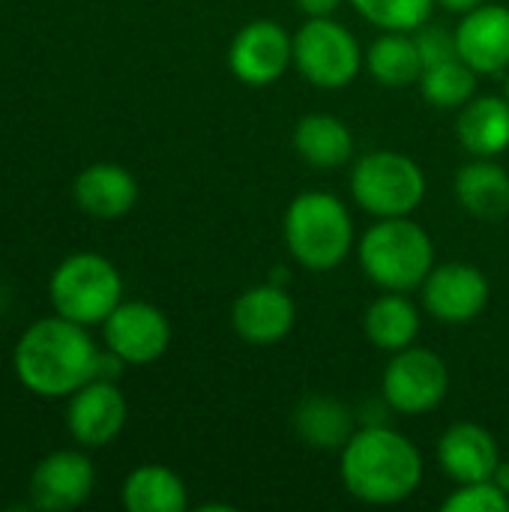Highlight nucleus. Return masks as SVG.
<instances>
[{
    "label": "nucleus",
    "instance_id": "21",
    "mask_svg": "<svg viewBox=\"0 0 509 512\" xmlns=\"http://www.w3.org/2000/svg\"><path fill=\"white\" fill-rule=\"evenodd\" d=\"M294 150L312 168H339L354 156V135L333 114H306L294 129Z\"/></svg>",
    "mask_w": 509,
    "mask_h": 512
},
{
    "label": "nucleus",
    "instance_id": "30",
    "mask_svg": "<svg viewBox=\"0 0 509 512\" xmlns=\"http://www.w3.org/2000/svg\"><path fill=\"white\" fill-rule=\"evenodd\" d=\"M297 6H300V12H306L309 18H330L339 6H342V0H294Z\"/></svg>",
    "mask_w": 509,
    "mask_h": 512
},
{
    "label": "nucleus",
    "instance_id": "13",
    "mask_svg": "<svg viewBox=\"0 0 509 512\" xmlns=\"http://www.w3.org/2000/svg\"><path fill=\"white\" fill-rule=\"evenodd\" d=\"M66 426L72 438L84 447H105L111 444L126 426V399L114 381H87L81 390L72 393Z\"/></svg>",
    "mask_w": 509,
    "mask_h": 512
},
{
    "label": "nucleus",
    "instance_id": "28",
    "mask_svg": "<svg viewBox=\"0 0 509 512\" xmlns=\"http://www.w3.org/2000/svg\"><path fill=\"white\" fill-rule=\"evenodd\" d=\"M414 42L420 48V57H423V69L432 66V63H441V60H450V57H459L456 51V30H447L441 24H423L414 30Z\"/></svg>",
    "mask_w": 509,
    "mask_h": 512
},
{
    "label": "nucleus",
    "instance_id": "26",
    "mask_svg": "<svg viewBox=\"0 0 509 512\" xmlns=\"http://www.w3.org/2000/svg\"><path fill=\"white\" fill-rule=\"evenodd\" d=\"M438 0H351V6L381 30L414 33L432 15Z\"/></svg>",
    "mask_w": 509,
    "mask_h": 512
},
{
    "label": "nucleus",
    "instance_id": "4",
    "mask_svg": "<svg viewBox=\"0 0 509 512\" xmlns=\"http://www.w3.org/2000/svg\"><path fill=\"white\" fill-rule=\"evenodd\" d=\"M285 243L294 261L324 273L339 267L354 246V222L348 207L330 192H303L285 213Z\"/></svg>",
    "mask_w": 509,
    "mask_h": 512
},
{
    "label": "nucleus",
    "instance_id": "3",
    "mask_svg": "<svg viewBox=\"0 0 509 512\" xmlns=\"http://www.w3.org/2000/svg\"><path fill=\"white\" fill-rule=\"evenodd\" d=\"M363 273L384 291L408 294L435 270V243L423 225L408 216L375 222L360 240Z\"/></svg>",
    "mask_w": 509,
    "mask_h": 512
},
{
    "label": "nucleus",
    "instance_id": "20",
    "mask_svg": "<svg viewBox=\"0 0 509 512\" xmlns=\"http://www.w3.org/2000/svg\"><path fill=\"white\" fill-rule=\"evenodd\" d=\"M294 432L315 450H342L354 429V411L333 396H309L294 411Z\"/></svg>",
    "mask_w": 509,
    "mask_h": 512
},
{
    "label": "nucleus",
    "instance_id": "11",
    "mask_svg": "<svg viewBox=\"0 0 509 512\" xmlns=\"http://www.w3.org/2000/svg\"><path fill=\"white\" fill-rule=\"evenodd\" d=\"M489 303V279L474 264H441L423 282V306L441 324H468Z\"/></svg>",
    "mask_w": 509,
    "mask_h": 512
},
{
    "label": "nucleus",
    "instance_id": "22",
    "mask_svg": "<svg viewBox=\"0 0 509 512\" xmlns=\"http://www.w3.org/2000/svg\"><path fill=\"white\" fill-rule=\"evenodd\" d=\"M363 327H366V336L375 348L396 354V351L414 345V339L420 333V312L405 294L384 291V297H378L366 309Z\"/></svg>",
    "mask_w": 509,
    "mask_h": 512
},
{
    "label": "nucleus",
    "instance_id": "33",
    "mask_svg": "<svg viewBox=\"0 0 509 512\" xmlns=\"http://www.w3.org/2000/svg\"><path fill=\"white\" fill-rule=\"evenodd\" d=\"M201 512H231V507H225V504H207V507H201Z\"/></svg>",
    "mask_w": 509,
    "mask_h": 512
},
{
    "label": "nucleus",
    "instance_id": "34",
    "mask_svg": "<svg viewBox=\"0 0 509 512\" xmlns=\"http://www.w3.org/2000/svg\"><path fill=\"white\" fill-rule=\"evenodd\" d=\"M507 102H509V75H507Z\"/></svg>",
    "mask_w": 509,
    "mask_h": 512
},
{
    "label": "nucleus",
    "instance_id": "9",
    "mask_svg": "<svg viewBox=\"0 0 509 512\" xmlns=\"http://www.w3.org/2000/svg\"><path fill=\"white\" fill-rule=\"evenodd\" d=\"M294 63V39L276 21H252L237 30L228 48L231 72L249 87H267L279 81Z\"/></svg>",
    "mask_w": 509,
    "mask_h": 512
},
{
    "label": "nucleus",
    "instance_id": "25",
    "mask_svg": "<svg viewBox=\"0 0 509 512\" xmlns=\"http://www.w3.org/2000/svg\"><path fill=\"white\" fill-rule=\"evenodd\" d=\"M417 84L423 99L441 111L462 108L477 96V72L462 57H450L426 66Z\"/></svg>",
    "mask_w": 509,
    "mask_h": 512
},
{
    "label": "nucleus",
    "instance_id": "7",
    "mask_svg": "<svg viewBox=\"0 0 509 512\" xmlns=\"http://www.w3.org/2000/svg\"><path fill=\"white\" fill-rule=\"evenodd\" d=\"M294 66L300 75L324 90L348 87L363 66V51L354 33L330 18H309L294 33Z\"/></svg>",
    "mask_w": 509,
    "mask_h": 512
},
{
    "label": "nucleus",
    "instance_id": "27",
    "mask_svg": "<svg viewBox=\"0 0 509 512\" xmlns=\"http://www.w3.org/2000/svg\"><path fill=\"white\" fill-rule=\"evenodd\" d=\"M444 512H509V498L495 480L465 483L444 501Z\"/></svg>",
    "mask_w": 509,
    "mask_h": 512
},
{
    "label": "nucleus",
    "instance_id": "29",
    "mask_svg": "<svg viewBox=\"0 0 509 512\" xmlns=\"http://www.w3.org/2000/svg\"><path fill=\"white\" fill-rule=\"evenodd\" d=\"M123 360L114 354V351H99V357H96V378L99 381H117L120 378V372H123Z\"/></svg>",
    "mask_w": 509,
    "mask_h": 512
},
{
    "label": "nucleus",
    "instance_id": "17",
    "mask_svg": "<svg viewBox=\"0 0 509 512\" xmlns=\"http://www.w3.org/2000/svg\"><path fill=\"white\" fill-rule=\"evenodd\" d=\"M75 201L84 213H90L96 219H120L135 207L138 183L123 165L96 162L78 174Z\"/></svg>",
    "mask_w": 509,
    "mask_h": 512
},
{
    "label": "nucleus",
    "instance_id": "31",
    "mask_svg": "<svg viewBox=\"0 0 509 512\" xmlns=\"http://www.w3.org/2000/svg\"><path fill=\"white\" fill-rule=\"evenodd\" d=\"M447 12H456V15H465V12H471V9H477V6H483L486 0H438Z\"/></svg>",
    "mask_w": 509,
    "mask_h": 512
},
{
    "label": "nucleus",
    "instance_id": "1",
    "mask_svg": "<svg viewBox=\"0 0 509 512\" xmlns=\"http://www.w3.org/2000/svg\"><path fill=\"white\" fill-rule=\"evenodd\" d=\"M96 345L84 324L63 315L42 318L15 345L18 381L45 399H63L96 378Z\"/></svg>",
    "mask_w": 509,
    "mask_h": 512
},
{
    "label": "nucleus",
    "instance_id": "14",
    "mask_svg": "<svg viewBox=\"0 0 509 512\" xmlns=\"http://www.w3.org/2000/svg\"><path fill=\"white\" fill-rule=\"evenodd\" d=\"M456 51L477 75H498L509 66V9L483 3L462 15L456 27Z\"/></svg>",
    "mask_w": 509,
    "mask_h": 512
},
{
    "label": "nucleus",
    "instance_id": "24",
    "mask_svg": "<svg viewBox=\"0 0 509 512\" xmlns=\"http://www.w3.org/2000/svg\"><path fill=\"white\" fill-rule=\"evenodd\" d=\"M366 66L372 78L384 87H411L423 75V57L414 36L402 30H387L378 36L366 54Z\"/></svg>",
    "mask_w": 509,
    "mask_h": 512
},
{
    "label": "nucleus",
    "instance_id": "2",
    "mask_svg": "<svg viewBox=\"0 0 509 512\" xmlns=\"http://www.w3.org/2000/svg\"><path fill=\"white\" fill-rule=\"evenodd\" d=\"M342 483L345 489L375 507L402 504L423 483L420 450L390 426H366L342 447Z\"/></svg>",
    "mask_w": 509,
    "mask_h": 512
},
{
    "label": "nucleus",
    "instance_id": "19",
    "mask_svg": "<svg viewBox=\"0 0 509 512\" xmlns=\"http://www.w3.org/2000/svg\"><path fill=\"white\" fill-rule=\"evenodd\" d=\"M456 198L459 204L483 219V222H501L509 216V174L492 159H477L462 165L456 174Z\"/></svg>",
    "mask_w": 509,
    "mask_h": 512
},
{
    "label": "nucleus",
    "instance_id": "23",
    "mask_svg": "<svg viewBox=\"0 0 509 512\" xmlns=\"http://www.w3.org/2000/svg\"><path fill=\"white\" fill-rule=\"evenodd\" d=\"M123 507L129 512H183L186 486L162 465H141L123 483Z\"/></svg>",
    "mask_w": 509,
    "mask_h": 512
},
{
    "label": "nucleus",
    "instance_id": "16",
    "mask_svg": "<svg viewBox=\"0 0 509 512\" xmlns=\"http://www.w3.org/2000/svg\"><path fill=\"white\" fill-rule=\"evenodd\" d=\"M93 465L87 456L60 450L42 459L30 477V495L39 510L66 512L81 507L93 492Z\"/></svg>",
    "mask_w": 509,
    "mask_h": 512
},
{
    "label": "nucleus",
    "instance_id": "18",
    "mask_svg": "<svg viewBox=\"0 0 509 512\" xmlns=\"http://www.w3.org/2000/svg\"><path fill=\"white\" fill-rule=\"evenodd\" d=\"M456 138L477 159L501 156L509 147L507 96H474L468 105H462L456 120Z\"/></svg>",
    "mask_w": 509,
    "mask_h": 512
},
{
    "label": "nucleus",
    "instance_id": "10",
    "mask_svg": "<svg viewBox=\"0 0 509 512\" xmlns=\"http://www.w3.org/2000/svg\"><path fill=\"white\" fill-rule=\"evenodd\" d=\"M105 345L123 363L144 366L159 360L171 345V324L162 309L132 300L105 318Z\"/></svg>",
    "mask_w": 509,
    "mask_h": 512
},
{
    "label": "nucleus",
    "instance_id": "12",
    "mask_svg": "<svg viewBox=\"0 0 509 512\" xmlns=\"http://www.w3.org/2000/svg\"><path fill=\"white\" fill-rule=\"evenodd\" d=\"M294 318H297L294 300L276 282L243 291L231 306V327L249 345L282 342L294 330Z\"/></svg>",
    "mask_w": 509,
    "mask_h": 512
},
{
    "label": "nucleus",
    "instance_id": "15",
    "mask_svg": "<svg viewBox=\"0 0 509 512\" xmlns=\"http://www.w3.org/2000/svg\"><path fill=\"white\" fill-rule=\"evenodd\" d=\"M438 465L456 483L495 480L501 468V450L489 429L480 423H453L438 441Z\"/></svg>",
    "mask_w": 509,
    "mask_h": 512
},
{
    "label": "nucleus",
    "instance_id": "5",
    "mask_svg": "<svg viewBox=\"0 0 509 512\" xmlns=\"http://www.w3.org/2000/svg\"><path fill=\"white\" fill-rule=\"evenodd\" d=\"M51 303L57 315L75 324H105V318L123 303V279L117 267L93 252L66 258L51 276Z\"/></svg>",
    "mask_w": 509,
    "mask_h": 512
},
{
    "label": "nucleus",
    "instance_id": "8",
    "mask_svg": "<svg viewBox=\"0 0 509 512\" xmlns=\"http://www.w3.org/2000/svg\"><path fill=\"white\" fill-rule=\"evenodd\" d=\"M447 390H450L447 363L435 351L414 348V345L393 354L381 381L384 402L408 417L435 411L447 399Z\"/></svg>",
    "mask_w": 509,
    "mask_h": 512
},
{
    "label": "nucleus",
    "instance_id": "32",
    "mask_svg": "<svg viewBox=\"0 0 509 512\" xmlns=\"http://www.w3.org/2000/svg\"><path fill=\"white\" fill-rule=\"evenodd\" d=\"M495 483L507 492L509 498V465H504V462H501V468H498V474H495Z\"/></svg>",
    "mask_w": 509,
    "mask_h": 512
},
{
    "label": "nucleus",
    "instance_id": "6",
    "mask_svg": "<svg viewBox=\"0 0 509 512\" xmlns=\"http://www.w3.org/2000/svg\"><path fill=\"white\" fill-rule=\"evenodd\" d=\"M351 195L378 219L408 216L426 198V174L405 153L375 150L357 159L351 171Z\"/></svg>",
    "mask_w": 509,
    "mask_h": 512
}]
</instances>
